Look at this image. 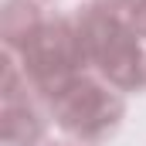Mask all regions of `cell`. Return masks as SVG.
Wrapping results in <instances>:
<instances>
[{"mask_svg": "<svg viewBox=\"0 0 146 146\" xmlns=\"http://www.w3.org/2000/svg\"><path fill=\"white\" fill-rule=\"evenodd\" d=\"M126 24L136 31V37H146V0H136V3L129 7V17H126Z\"/></svg>", "mask_w": 146, "mask_h": 146, "instance_id": "5b68a950", "label": "cell"}, {"mask_svg": "<svg viewBox=\"0 0 146 146\" xmlns=\"http://www.w3.org/2000/svg\"><path fill=\"white\" fill-rule=\"evenodd\" d=\"M122 95L112 88L109 82L92 78V75H75L72 82L51 99V115L54 122L78 136L82 143H102L106 136H112L119 129L122 119Z\"/></svg>", "mask_w": 146, "mask_h": 146, "instance_id": "7a4b0ae2", "label": "cell"}, {"mask_svg": "<svg viewBox=\"0 0 146 146\" xmlns=\"http://www.w3.org/2000/svg\"><path fill=\"white\" fill-rule=\"evenodd\" d=\"M136 0H99V7H106V10H115V7H133Z\"/></svg>", "mask_w": 146, "mask_h": 146, "instance_id": "8992f818", "label": "cell"}, {"mask_svg": "<svg viewBox=\"0 0 146 146\" xmlns=\"http://www.w3.org/2000/svg\"><path fill=\"white\" fill-rule=\"evenodd\" d=\"M44 24L37 0H7L3 14H0V34H3V48L7 51H21L31 37L37 34V27Z\"/></svg>", "mask_w": 146, "mask_h": 146, "instance_id": "277c9868", "label": "cell"}, {"mask_svg": "<svg viewBox=\"0 0 146 146\" xmlns=\"http://www.w3.org/2000/svg\"><path fill=\"white\" fill-rule=\"evenodd\" d=\"M58 146H68V143H58Z\"/></svg>", "mask_w": 146, "mask_h": 146, "instance_id": "52a82bcc", "label": "cell"}, {"mask_svg": "<svg viewBox=\"0 0 146 146\" xmlns=\"http://www.w3.org/2000/svg\"><path fill=\"white\" fill-rule=\"evenodd\" d=\"M78 41L85 51V65L99 68V75L112 88L122 92H143L146 88V58L136 41V31L115 17L112 10L92 3L75 14Z\"/></svg>", "mask_w": 146, "mask_h": 146, "instance_id": "6da1fadb", "label": "cell"}, {"mask_svg": "<svg viewBox=\"0 0 146 146\" xmlns=\"http://www.w3.org/2000/svg\"><path fill=\"white\" fill-rule=\"evenodd\" d=\"M44 136V115L37 112L34 95L3 99V146H37Z\"/></svg>", "mask_w": 146, "mask_h": 146, "instance_id": "3957f363", "label": "cell"}]
</instances>
